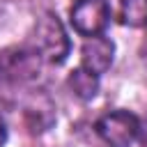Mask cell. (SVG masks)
Returning a JSON list of instances; mask_svg holds the SVG:
<instances>
[{"mask_svg": "<svg viewBox=\"0 0 147 147\" xmlns=\"http://www.w3.org/2000/svg\"><path fill=\"white\" fill-rule=\"evenodd\" d=\"M69 21L83 37L103 34L110 23V5L108 0H76L69 9Z\"/></svg>", "mask_w": 147, "mask_h": 147, "instance_id": "obj_4", "label": "cell"}, {"mask_svg": "<svg viewBox=\"0 0 147 147\" xmlns=\"http://www.w3.org/2000/svg\"><path fill=\"white\" fill-rule=\"evenodd\" d=\"M138 138L147 147V115H145V119H140V133H138Z\"/></svg>", "mask_w": 147, "mask_h": 147, "instance_id": "obj_8", "label": "cell"}, {"mask_svg": "<svg viewBox=\"0 0 147 147\" xmlns=\"http://www.w3.org/2000/svg\"><path fill=\"white\" fill-rule=\"evenodd\" d=\"M44 57L34 46H9L0 51V78L9 83L34 80L41 71Z\"/></svg>", "mask_w": 147, "mask_h": 147, "instance_id": "obj_2", "label": "cell"}, {"mask_svg": "<svg viewBox=\"0 0 147 147\" xmlns=\"http://www.w3.org/2000/svg\"><path fill=\"white\" fill-rule=\"evenodd\" d=\"M69 87H71V92H74L78 99L90 101V99H94L96 92H99V76L92 74V71L85 69V67H76V69L69 74Z\"/></svg>", "mask_w": 147, "mask_h": 147, "instance_id": "obj_6", "label": "cell"}, {"mask_svg": "<svg viewBox=\"0 0 147 147\" xmlns=\"http://www.w3.org/2000/svg\"><path fill=\"white\" fill-rule=\"evenodd\" d=\"M94 129L108 147H131L140 133V119L129 110H113L101 115Z\"/></svg>", "mask_w": 147, "mask_h": 147, "instance_id": "obj_3", "label": "cell"}, {"mask_svg": "<svg viewBox=\"0 0 147 147\" xmlns=\"http://www.w3.org/2000/svg\"><path fill=\"white\" fill-rule=\"evenodd\" d=\"M113 55H115V44L108 37H103V34L90 37L80 48V67H85L92 74L101 76V74H106L110 69Z\"/></svg>", "mask_w": 147, "mask_h": 147, "instance_id": "obj_5", "label": "cell"}, {"mask_svg": "<svg viewBox=\"0 0 147 147\" xmlns=\"http://www.w3.org/2000/svg\"><path fill=\"white\" fill-rule=\"evenodd\" d=\"M34 48L51 64H62L69 55V37L53 11H46L34 25Z\"/></svg>", "mask_w": 147, "mask_h": 147, "instance_id": "obj_1", "label": "cell"}, {"mask_svg": "<svg viewBox=\"0 0 147 147\" xmlns=\"http://www.w3.org/2000/svg\"><path fill=\"white\" fill-rule=\"evenodd\" d=\"M5 142H7V124L0 115V147H5Z\"/></svg>", "mask_w": 147, "mask_h": 147, "instance_id": "obj_9", "label": "cell"}, {"mask_svg": "<svg viewBox=\"0 0 147 147\" xmlns=\"http://www.w3.org/2000/svg\"><path fill=\"white\" fill-rule=\"evenodd\" d=\"M119 23L140 28L147 23V0H119Z\"/></svg>", "mask_w": 147, "mask_h": 147, "instance_id": "obj_7", "label": "cell"}]
</instances>
